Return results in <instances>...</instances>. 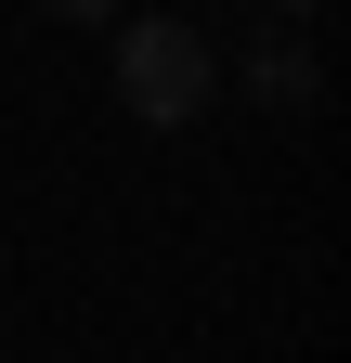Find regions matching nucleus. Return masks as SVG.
Here are the masks:
<instances>
[{"instance_id": "1", "label": "nucleus", "mask_w": 351, "mask_h": 363, "mask_svg": "<svg viewBox=\"0 0 351 363\" xmlns=\"http://www.w3.org/2000/svg\"><path fill=\"white\" fill-rule=\"evenodd\" d=\"M208 78H222V52H208L183 13H130V26H117V104L144 117V130L208 117Z\"/></svg>"}, {"instance_id": "2", "label": "nucleus", "mask_w": 351, "mask_h": 363, "mask_svg": "<svg viewBox=\"0 0 351 363\" xmlns=\"http://www.w3.org/2000/svg\"><path fill=\"white\" fill-rule=\"evenodd\" d=\"M234 52H247V78H260L274 117H313V39H299V13H260Z\"/></svg>"}]
</instances>
